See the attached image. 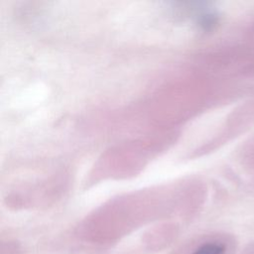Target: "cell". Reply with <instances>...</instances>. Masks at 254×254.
Returning a JSON list of instances; mask_svg holds the SVG:
<instances>
[{"mask_svg": "<svg viewBox=\"0 0 254 254\" xmlns=\"http://www.w3.org/2000/svg\"><path fill=\"white\" fill-rule=\"evenodd\" d=\"M224 252V246L220 243L209 242L198 247L192 254H222Z\"/></svg>", "mask_w": 254, "mask_h": 254, "instance_id": "cell-1", "label": "cell"}]
</instances>
